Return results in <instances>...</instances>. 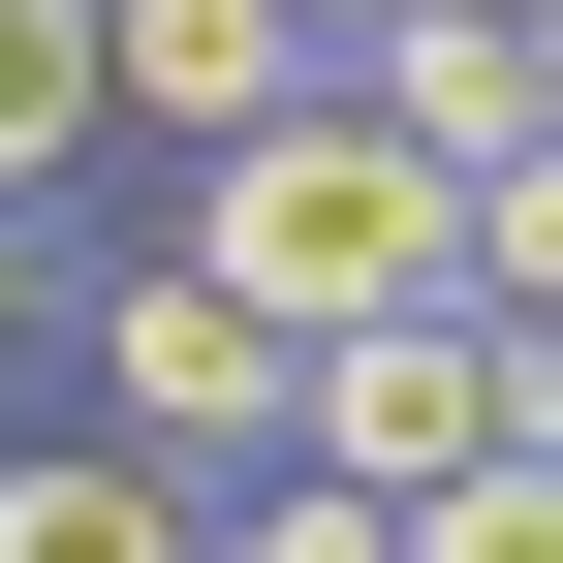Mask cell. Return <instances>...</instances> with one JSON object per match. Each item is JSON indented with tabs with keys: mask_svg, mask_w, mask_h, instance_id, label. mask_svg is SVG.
<instances>
[{
	"mask_svg": "<svg viewBox=\"0 0 563 563\" xmlns=\"http://www.w3.org/2000/svg\"><path fill=\"white\" fill-rule=\"evenodd\" d=\"M157 251H220L282 344H344V313H470V188L407 157L376 95H282L251 157H188V220H157Z\"/></svg>",
	"mask_w": 563,
	"mask_h": 563,
	"instance_id": "cell-1",
	"label": "cell"
},
{
	"mask_svg": "<svg viewBox=\"0 0 563 563\" xmlns=\"http://www.w3.org/2000/svg\"><path fill=\"white\" fill-rule=\"evenodd\" d=\"M63 376H95V439H157L188 501H251V470L313 439V344H282L220 251H95L63 282Z\"/></svg>",
	"mask_w": 563,
	"mask_h": 563,
	"instance_id": "cell-2",
	"label": "cell"
},
{
	"mask_svg": "<svg viewBox=\"0 0 563 563\" xmlns=\"http://www.w3.org/2000/svg\"><path fill=\"white\" fill-rule=\"evenodd\" d=\"M282 470H344V501H439V470H501V313H344Z\"/></svg>",
	"mask_w": 563,
	"mask_h": 563,
	"instance_id": "cell-3",
	"label": "cell"
},
{
	"mask_svg": "<svg viewBox=\"0 0 563 563\" xmlns=\"http://www.w3.org/2000/svg\"><path fill=\"white\" fill-rule=\"evenodd\" d=\"M95 63H125V157H251L282 95H344L282 0H95Z\"/></svg>",
	"mask_w": 563,
	"mask_h": 563,
	"instance_id": "cell-4",
	"label": "cell"
},
{
	"mask_svg": "<svg viewBox=\"0 0 563 563\" xmlns=\"http://www.w3.org/2000/svg\"><path fill=\"white\" fill-rule=\"evenodd\" d=\"M344 95H376V125H407L439 188H501V157H563V32H470V0H407V32L344 63Z\"/></svg>",
	"mask_w": 563,
	"mask_h": 563,
	"instance_id": "cell-5",
	"label": "cell"
},
{
	"mask_svg": "<svg viewBox=\"0 0 563 563\" xmlns=\"http://www.w3.org/2000/svg\"><path fill=\"white\" fill-rule=\"evenodd\" d=\"M220 501H188L157 439H95V407H63V439H0V563H188Z\"/></svg>",
	"mask_w": 563,
	"mask_h": 563,
	"instance_id": "cell-6",
	"label": "cell"
},
{
	"mask_svg": "<svg viewBox=\"0 0 563 563\" xmlns=\"http://www.w3.org/2000/svg\"><path fill=\"white\" fill-rule=\"evenodd\" d=\"M95 157H125V63H95V0H0V188L63 220Z\"/></svg>",
	"mask_w": 563,
	"mask_h": 563,
	"instance_id": "cell-7",
	"label": "cell"
},
{
	"mask_svg": "<svg viewBox=\"0 0 563 563\" xmlns=\"http://www.w3.org/2000/svg\"><path fill=\"white\" fill-rule=\"evenodd\" d=\"M470 313H563V157H501V188H470Z\"/></svg>",
	"mask_w": 563,
	"mask_h": 563,
	"instance_id": "cell-8",
	"label": "cell"
},
{
	"mask_svg": "<svg viewBox=\"0 0 563 563\" xmlns=\"http://www.w3.org/2000/svg\"><path fill=\"white\" fill-rule=\"evenodd\" d=\"M407 563H563V470H439V501H407Z\"/></svg>",
	"mask_w": 563,
	"mask_h": 563,
	"instance_id": "cell-9",
	"label": "cell"
},
{
	"mask_svg": "<svg viewBox=\"0 0 563 563\" xmlns=\"http://www.w3.org/2000/svg\"><path fill=\"white\" fill-rule=\"evenodd\" d=\"M63 282H95V251H63V220H32V188H0V344H32V313H63Z\"/></svg>",
	"mask_w": 563,
	"mask_h": 563,
	"instance_id": "cell-10",
	"label": "cell"
},
{
	"mask_svg": "<svg viewBox=\"0 0 563 563\" xmlns=\"http://www.w3.org/2000/svg\"><path fill=\"white\" fill-rule=\"evenodd\" d=\"M282 32H313V63H376V32H407V0H282Z\"/></svg>",
	"mask_w": 563,
	"mask_h": 563,
	"instance_id": "cell-11",
	"label": "cell"
},
{
	"mask_svg": "<svg viewBox=\"0 0 563 563\" xmlns=\"http://www.w3.org/2000/svg\"><path fill=\"white\" fill-rule=\"evenodd\" d=\"M470 32H563V0H470Z\"/></svg>",
	"mask_w": 563,
	"mask_h": 563,
	"instance_id": "cell-12",
	"label": "cell"
}]
</instances>
